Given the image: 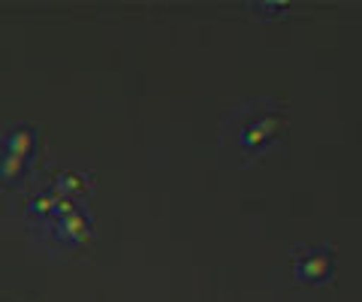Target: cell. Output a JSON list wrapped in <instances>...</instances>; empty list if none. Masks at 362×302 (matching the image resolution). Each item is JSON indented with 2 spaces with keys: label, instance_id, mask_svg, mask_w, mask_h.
<instances>
[{
  "label": "cell",
  "instance_id": "cell-1",
  "mask_svg": "<svg viewBox=\"0 0 362 302\" xmlns=\"http://www.w3.org/2000/svg\"><path fill=\"white\" fill-rule=\"evenodd\" d=\"M278 124H281L278 109L251 106L242 118H235V139H239L245 149H259V145L278 130Z\"/></svg>",
  "mask_w": 362,
  "mask_h": 302
},
{
  "label": "cell",
  "instance_id": "cell-2",
  "mask_svg": "<svg viewBox=\"0 0 362 302\" xmlns=\"http://www.w3.org/2000/svg\"><path fill=\"white\" fill-rule=\"evenodd\" d=\"M30 154V133L13 130L0 139V173H16Z\"/></svg>",
  "mask_w": 362,
  "mask_h": 302
},
{
  "label": "cell",
  "instance_id": "cell-3",
  "mask_svg": "<svg viewBox=\"0 0 362 302\" xmlns=\"http://www.w3.org/2000/svg\"><path fill=\"white\" fill-rule=\"evenodd\" d=\"M329 254L320 251V248H305L296 260V272L305 278H317V275H326L329 272Z\"/></svg>",
  "mask_w": 362,
  "mask_h": 302
}]
</instances>
